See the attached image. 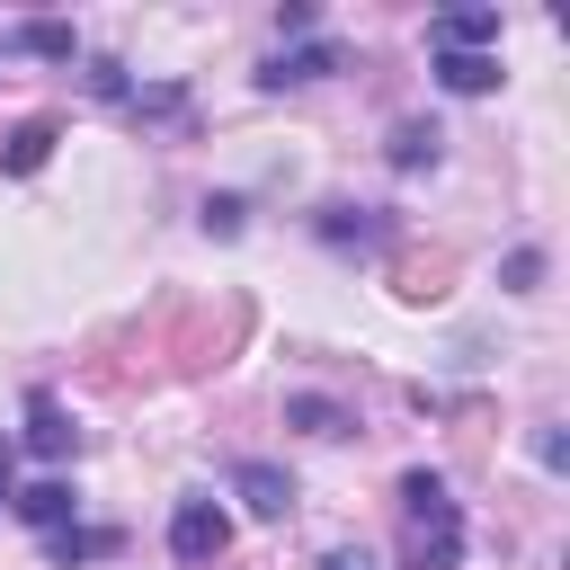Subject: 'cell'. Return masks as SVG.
I'll return each mask as SVG.
<instances>
[{"instance_id":"obj_13","label":"cell","mask_w":570,"mask_h":570,"mask_svg":"<svg viewBox=\"0 0 570 570\" xmlns=\"http://www.w3.org/2000/svg\"><path fill=\"white\" fill-rule=\"evenodd\" d=\"M436 142H445V134H436L428 116H401V125H392V142H383V160H392L401 178H419V169H436Z\"/></svg>"},{"instance_id":"obj_14","label":"cell","mask_w":570,"mask_h":570,"mask_svg":"<svg viewBox=\"0 0 570 570\" xmlns=\"http://www.w3.org/2000/svg\"><path fill=\"white\" fill-rule=\"evenodd\" d=\"M436 80L454 98H481V89H499V53H436Z\"/></svg>"},{"instance_id":"obj_16","label":"cell","mask_w":570,"mask_h":570,"mask_svg":"<svg viewBox=\"0 0 570 570\" xmlns=\"http://www.w3.org/2000/svg\"><path fill=\"white\" fill-rule=\"evenodd\" d=\"M125 116H134V125H178V116H187V89H178V80H151V89L125 98Z\"/></svg>"},{"instance_id":"obj_6","label":"cell","mask_w":570,"mask_h":570,"mask_svg":"<svg viewBox=\"0 0 570 570\" xmlns=\"http://www.w3.org/2000/svg\"><path fill=\"white\" fill-rule=\"evenodd\" d=\"M53 142H62V116H18V125L0 134V169H9V178H36V169L53 160Z\"/></svg>"},{"instance_id":"obj_9","label":"cell","mask_w":570,"mask_h":570,"mask_svg":"<svg viewBox=\"0 0 570 570\" xmlns=\"http://www.w3.org/2000/svg\"><path fill=\"white\" fill-rule=\"evenodd\" d=\"M27 454H45V463L71 454V410L53 392H27Z\"/></svg>"},{"instance_id":"obj_5","label":"cell","mask_w":570,"mask_h":570,"mask_svg":"<svg viewBox=\"0 0 570 570\" xmlns=\"http://www.w3.org/2000/svg\"><path fill=\"white\" fill-rule=\"evenodd\" d=\"M232 499H240L249 517H267V525H276V517H294V472H276V463H258V454H249V463H232Z\"/></svg>"},{"instance_id":"obj_11","label":"cell","mask_w":570,"mask_h":570,"mask_svg":"<svg viewBox=\"0 0 570 570\" xmlns=\"http://www.w3.org/2000/svg\"><path fill=\"white\" fill-rule=\"evenodd\" d=\"M107 552H125L116 525H62V534H45V561L53 570H80V561H107Z\"/></svg>"},{"instance_id":"obj_2","label":"cell","mask_w":570,"mask_h":570,"mask_svg":"<svg viewBox=\"0 0 570 570\" xmlns=\"http://www.w3.org/2000/svg\"><path fill=\"white\" fill-rule=\"evenodd\" d=\"M223 552H232V517L214 499H178L169 508V561L178 570H214Z\"/></svg>"},{"instance_id":"obj_12","label":"cell","mask_w":570,"mask_h":570,"mask_svg":"<svg viewBox=\"0 0 570 570\" xmlns=\"http://www.w3.org/2000/svg\"><path fill=\"white\" fill-rule=\"evenodd\" d=\"M0 53H36V62H71L80 36L62 18H27V27H0Z\"/></svg>"},{"instance_id":"obj_20","label":"cell","mask_w":570,"mask_h":570,"mask_svg":"<svg viewBox=\"0 0 570 570\" xmlns=\"http://www.w3.org/2000/svg\"><path fill=\"white\" fill-rule=\"evenodd\" d=\"M9 463H18V454H9V436H0V499H9Z\"/></svg>"},{"instance_id":"obj_18","label":"cell","mask_w":570,"mask_h":570,"mask_svg":"<svg viewBox=\"0 0 570 570\" xmlns=\"http://www.w3.org/2000/svg\"><path fill=\"white\" fill-rule=\"evenodd\" d=\"M543 285V249H508V294H534Z\"/></svg>"},{"instance_id":"obj_8","label":"cell","mask_w":570,"mask_h":570,"mask_svg":"<svg viewBox=\"0 0 570 570\" xmlns=\"http://www.w3.org/2000/svg\"><path fill=\"white\" fill-rule=\"evenodd\" d=\"M321 240L330 249H383L392 214H374V205H321Z\"/></svg>"},{"instance_id":"obj_10","label":"cell","mask_w":570,"mask_h":570,"mask_svg":"<svg viewBox=\"0 0 570 570\" xmlns=\"http://www.w3.org/2000/svg\"><path fill=\"white\" fill-rule=\"evenodd\" d=\"M9 508H18V517H27L36 534H62V525L80 517V499H71V481H27V490H18Z\"/></svg>"},{"instance_id":"obj_1","label":"cell","mask_w":570,"mask_h":570,"mask_svg":"<svg viewBox=\"0 0 570 570\" xmlns=\"http://www.w3.org/2000/svg\"><path fill=\"white\" fill-rule=\"evenodd\" d=\"M463 561V499L445 490V472L410 463L401 472V570H454Z\"/></svg>"},{"instance_id":"obj_19","label":"cell","mask_w":570,"mask_h":570,"mask_svg":"<svg viewBox=\"0 0 570 570\" xmlns=\"http://www.w3.org/2000/svg\"><path fill=\"white\" fill-rule=\"evenodd\" d=\"M321 570H374V552H365V543H330V552H321Z\"/></svg>"},{"instance_id":"obj_17","label":"cell","mask_w":570,"mask_h":570,"mask_svg":"<svg viewBox=\"0 0 570 570\" xmlns=\"http://www.w3.org/2000/svg\"><path fill=\"white\" fill-rule=\"evenodd\" d=\"M240 214H249L240 196H205V232H214V240H232V232H240Z\"/></svg>"},{"instance_id":"obj_15","label":"cell","mask_w":570,"mask_h":570,"mask_svg":"<svg viewBox=\"0 0 570 570\" xmlns=\"http://www.w3.org/2000/svg\"><path fill=\"white\" fill-rule=\"evenodd\" d=\"M285 419H294L303 436H347V428H356V419H347L330 392H294V401H285Z\"/></svg>"},{"instance_id":"obj_4","label":"cell","mask_w":570,"mask_h":570,"mask_svg":"<svg viewBox=\"0 0 570 570\" xmlns=\"http://www.w3.org/2000/svg\"><path fill=\"white\" fill-rule=\"evenodd\" d=\"M392 294L401 303H445L454 294V249H401L392 258Z\"/></svg>"},{"instance_id":"obj_3","label":"cell","mask_w":570,"mask_h":570,"mask_svg":"<svg viewBox=\"0 0 570 570\" xmlns=\"http://www.w3.org/2000/svg\"><path fill=\"white\" fill-rule=\"evenodd\" d=\"M330 71H347L338 36H303V45H285V53L258 62V89H303V80H330Z\"/></svg>"},{"instance_id":"obj_7","label":"cell","mask_w":570,"mask_h":570,"mask_svg":"<svg viewBox=\"0 0 570 570\" xmlns=\"http://www.w3.org/2000/svg\"><path fill=\"white\" fill-rule=\"evenodd\" d=\"M499 45V9H445L428 27V53H490Z\"/></svg>"}]
</instances>
